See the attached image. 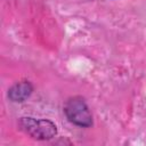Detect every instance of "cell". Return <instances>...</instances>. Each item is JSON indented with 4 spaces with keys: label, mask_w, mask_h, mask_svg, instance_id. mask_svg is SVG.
I'll return each mask as SVG.
<instances>
[{
    "label": "cell",
    "mask_w": 146,
    "mask_h": 146,
    "mask_svg": "<svg viewBox=\"0 0 146 146\" xmlns=\"http://www.w3.org/2000/svg\"><path fill=\"white\" fill-rule=\"evenodd\" d=\"M64 114L66 119L74 125L89 128L92 125V114L81 96L70 97L64 104Z\"/></svg>",
    "instance_id": "6da1fadb"
},
{
    "label": "cell",
    "mask_w": 146,
    "mask_h": 146,
    "mask_svg": "<svg viewBox=\"0 0 146 146\" xmlns=\"http://www.w3.org/2000/svg\"><path fill=\"white\" fill-rule=\"evenodd\" d=\"M33 92V86L30 81H19L8 90V98L14 103L26 100Z\"/></svg>",
    "instance_id": "3957f363"
},
{
    "label": "cell",
    "mask_w": 146,
    "mask_h": 146,
    "mask_svg": "<svg viewBox=\"0 0 146 146\" xmlns=\"http://www.w3.org/2000/svg\"><path fill=\"white\" fill-rule=\"evenodd\" d=\"M19 129L33 139L48 140L57 135V127L47 119H34L31 116L21 117L18 121Z\"/></svg>",
    "instance_id": "7a4b0ae2"
}]
</instances>
